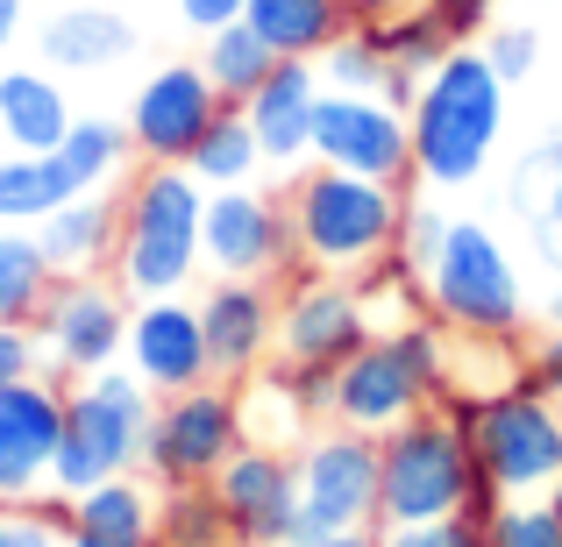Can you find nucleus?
<instances>
[{
  "label": "nucleus",
  "mask_w": 562,
  "mask_h": 547,
  "mask_svg": "<svg viewBox=\"0 0 562 547\" xmlns=\"http://www.w3.org/2000/svg\"><path fill=\"white\" fill-rule=\"evenodd\" d=\"M477 512L492 520L498 491L484 483L470 426L449 406H427L413 420L378 434V526H420V520H456Z\"/></svg>",
  "instance_id": "obj_1"
},
{
  "label": "nucleus",
  "mask_w": 562,
  "mask_h": 547,
  "mask_svg": "<svg viewBox=\"0 0 562 547\" xmlns=\"http://www.w3.org/2000/svg\"><path fill=\"white\" fill-rule=\"evenodd\" d=\"M506 93L513 86L484 65L477 43H456L413 100V179L435 192H463L484 179L498 136H506Z\"/></svg>",
  "instance_id": "obj_2"
},
{
  "label": "nucleus",
  "mask_w": 562,
  "mask_h": 547,
  "mask_svg": "<svg viewBox=\"0 0 562 547\" xmlns=\"http://www.w3.org/2000/svg\"><path fill=\"white\" fill-rule=\"evenodd\" d=\"M285 214H292V242H300L306 271L363 277V271H378L384 257H398L406 192L384 185V179L335 171V164H306V171H292Z\"/></svg>",
  "instance_id": "obj_3"
},
{
  "label": "nucleus",
  "mask_w": 562,
  "mask_h": 547,
  "mask_svg": "<svg viewBox=\"0 0 562 547\" xmlns=\"http://www.w3.org/2000/svg\"><path fill=\"white\" fill-rule=\"evenodd\" d=\"M206 185L186 164H143L122 185V235H114V285L128 299H171L200 271Z\"/></svg>",
  "instance_id": "obj_4"
},
{
  "label": "nucleus",
  "mask_w": 562,
  "mask_h": 547,
  "mask_svg": "<svg viewBox=\"0 0 562 547\" xmlns=\"http://www.w3.org/2000/svg\"><path fill=\"white\" fill-rule=\"evenodd\" d=\"M157 420V391L136 377V369H93V377H71L65 391V441L50 455V491L79 498L93 483L122 477V469L143 463V441H150Z\"/></svg>",
  "instance_id": "obj_5"
},
{
  "label": "nucleus",
  "mask_w": 562,
  "mask_h": 547,
  "mask_svg": "<svg viewBox=\"0 0 562 547\" xmlns=\"http://www.w3.org/2000/svg\"><path fill=\"white\" fill-rule=\"evenodd\" d=\"M420 292H427V306H435V320L456 328L463 342H513L520 320H527L520 263H513V249L470 214H449L441 249L420 271Z\"/></svg>",
  "instance_id": "obj_6"
},
{
  "label": "nucleus",
  "mask_w": 562,
  "mask_h": 547,
  "mask_svg": "<svg viewBox=\"0 0 562 547\" xmlns=\"http://www.w3.org/2000/svg\"><path fill=\"white\" fill-rule=\"evenodd\" d=\"M449 391V342L427 320H406L392 334H371L342 369H335L328 391V420L363 426V434H384V426L427 412Z\"/></svg>",
  "instance_id": "obj_7"
},
{
  "label": "nucleus",
  "mask_w": 562,
  "mask_h": 547,
  "mask_svg": "<svg viewBox=\"0 0 562 547\" xmlns=\"http://www.w3.org/2000/svg\"><path fill=\"white\" fill-rule=\"evenodd\" d=\"M441 406L470 426L477 469L498 498H549L562 483V412L535 377L498 384L484 398H441Z\"/></svg>",
  "instance_id": "obj_8"
},
{
  "label": "nucleus",
  "mask_w": 562,
  "mask_h": 547,
  "mask_svg": "<svg viewBox=\"0 0 562 547\" xmlns=\"http://www.w3.org/2000/svg\"><path fill=\"white\" fill-rule=\"evenodd\" d=\"M292 463H300V512L278 547H321L349 526H378V434L335 420Z\"/></svg>",
  "instance_id": "obj_9"
},
{
  "label": "nucleus",
  "mask_w": 562,
  "mask_h": 547,
  "mask_svg": "<svg viewBox=\"0 0 562 547\" xmlns=\"http://www.w3.org/2000/svg\"><path fill=\"white\" fill-rule=\"evenodd\" d=\"M249 441L243 398L228 384H192V391H171L150 420V441H143V469H150L165 491H186V483H214V469L228 463Z\"/></svg>",
  "instance_id": "obj_10"
},
{
  "label": "nucleus",
  "mask_w": 562,
  "mask_h": 547,
  "mask_svg": "<svg viewBox=\"0 0 562 547\" xmlns=\"http://www.w3.org/2000/svg\"><path fill=\"white\" fill-rule=\"evenodd\" d=\"M128 292L100 285V277H57L50 299L36 314V342L50 377H93L128 349Z\"/></svg>",
  "instance_id": "obj_11"
},
{
  "label": "nucleus",
  "mask_w": 562,
  "mask_h": 547,
  "mask_svg": "<svg viewBox=\"0 0 562 547\" xmlns=\"http://www.w3.org/2000/svg\"><path fill=\"white\" fill-rule=\"evenodd\" d=\"M371 342V292L357 277H300L278 299V356L306 369H342L357 349Z\"/></svg>",
  "instance_id": "obj_12"
},
{
  "label": "nucleus",
  "mask_w": 562,
  "mask_h": 547,
  "mask_svg": "<svg viewBox=\"0 0 562 547\" xmlns=\"http://www.w3.org/2000/svg\"><path fill=\"white\" fill-rule=\"evenodd\" d=\"M200 257L214 277H271L300 257L292 242V214L285 200L257 185H221L206 192V214H200Z\"/></svg>",
  "instance_id": "obj_13"
},
{
  "label": "nucleus",
  "mask_w": 562,
  "mask_h": 547,
  "mask_svg": "<svg viewBox=\"0 0 562 547\" xmlns=\"http://www.w3.org/2000/svg\"><path fill=\"white\" fill-rule=\"evenodd\" d=\"M314 164L406 185L413 179V122L392 107V100H378V93H321Z\"/></svg>",
  "instance_id": "obj_14"
},
{
  "label": "nucleus",
  "mask_w": 562,
  "mask_h": 547,
  "mask_svg": "<svg viewBox=\"0 0 562 547\" xmlns=\"http://www.w3.org/2000/svg\"><path fill=\"white\" fill-rule=\"evenodd\" d=\"M228 107V100L214 93V79L200 71V57H179V65H157L150 79L136 86V100H128V143H136L143 164H186L192 143L214 128V114Z\"/></svg>",
  "instance_id": "obj_15"
},
{
  "label": "nucleus",
  "mask_w": 562,
  "mask_h": 547,
  "mask_svg": "<svg viewBox=\"0 0 562 547\" xmlns=\"http://www.w3.org/2000/svg\"><path fill=\"white\" fill-rule=\"evenodd\" d=\"M65 391L71 377H22L0 384V505H29L50 483V455L65 441Z\"/></svg>",
  "instance_id": "obj_16"
},
{
  "label": "nucleus",
  "mask_w": 562,
  "mask_h": 547,
  "mask_svg": "<svg viewBox=\"0 0 562 547\" xmlns=\"http://www.w3.org/2000/svg\"><path fill=\"white\" fill-rule=\"evenodd\" d=\"M214 498L228 512V534L243 547H278L300 512V463L285 448H263V441H243L228 463L214 469Z\"/></svg>",
  "instance_id": "obj_17"
},
{
  "label": "nucleus",
  "mask_w": 562,
  "mask_h": 547,
  "mask_svg": "<svg viewBox=\"0 0 562 547\" xmlns=\"http://www.w3.org/2000/svg\"><path fill=\"white\" fill-rule=\"evenodd\" d=\"M122 356H128V369H136L157 398L192 391V384H214V356H206L200 306H186V292H171V299H136Z\"/></svg>",
  "instance_id": "obj_18"
},
{
  "label": "nucleus",
  "mask_w": 562,
  "mask_h": 547,
  "mask_svg": "<svg viewBox=\"0 0 562 547\" xmlns=\"http://www.w3.org/2000/svg\"><path fill=\"white\" fill-rule=\"evenodd\" d=\"M321 65L314 57H278V71L243 100L249 128L263 143V164L271 171H306L314 164V114H321Z\"/></svg>",
  "instance_id": "obj_19"
},
{
  "label": "nucleus",
  "mask_w": 562,
  "mask_h": 547,
  "mask_svg": "<svg viewBox=\"0 0 562 547\" xmlns=\"http://www.w3.org/2000/svg\"><path fill=\"white\" fill-rule=\"evenodd\" d=\"M192 306H200L214 377H249L278 349V299L263 292V277H214Z\"/></svg>",
  "instance_id": "obj_20"
},
{
  "label": "nucleus",
  "mask_w": 562,
  "mask_h": 547,
  "mask_svg": "<svg viewBox=\"0 0 562 547\" xmlns=\"http://www.w3.org/2000/svg\"><path fill=\"white\" fill-rule=\"evenodd\" d=\"M114 235H122V192H79L36 220V242L57 277H93L114 257Z\"/></svg>",
  "instance_id": "obj_21"
},
{
  "label": "nucleus",
  "mask_w": 562,
  "mask_h": 547,
  "mask_svg": "<svg viewBox=\"0 0 562 547\" xmlns=\"http://www.w3.org/2000/svg\"><path fill=\"white\" fill-rule=\"evenodd\" d=\"M71 122H79V114H71L65 86H57L50 71H36V65L0 71V136H8V150L43 157V150H57V143H65Z\"/></svg>",
  "instance_id": "obj_22"
},
{
  "label": "nucleus",
  "mask_w": 562,
  "mask_h": 547,
  "mask_svg": "<svg viewBox=\"0 0 562 547\" xmlns=\"http://www.w3.org/2000/svg\"><path fill=\"white\" fill-rule=\"evenodd\" d=\"M36 50H43L50 71H108L136 50V29L114 8H57L50 22H43Z\"/></svg>",
  "instance_id": "obj_23"
},
{
  "label": "nucleus",
  "mask_w": 562,
  "mask_h": 547,
  "mask_svg": "<svg viewBox=\"0 0 562 547\" xmlns=\"http://www.w3.org/2000/svg\"><path fill=\"white\" fill-rule=\"evenodd\" d=\"M243 22L257 29L278 57H321L349 29V8L342 0H249Z\"/></svg>",
  "instance_id": "obj_24"
},
{
  "label": "nucleus",
  "mask_w": 562,
  "mask_h": 547,
  "mask_svg": "<svg viewBox=\"0 0 562 547\" xmlns=\"http://www.w3.org/2000/svg\"><path fill=\"white\" fill-rule=\"evenodd\" d=\"M200 71L214 79V93L228 100V107H243V100L278 71V50L249 22H221V29H206V43H200Z\"/></svg>",
  "instance_id": "obj_25"
},
{
  "label": "nucleus",
  "mask_w": 562,
  "mask_h": 547,
  "mask_svg": "<svg viewBox=\"0 0 562 547\" xmlns=\"http://www.w3.org/2000/svg\"><path fill=\"white\" fill-rule=\"evenodd\" d=\"M136 150V143H128V122H100V114H86V122H71L65 128V143H57V150H43L57 164V179L71 185V200H79V192H100L114 179V171H122V157Z\"/></svg>",
  "instance_id": "obj_26"
},
{
  "label": "nucleus",
  "mask_w": 562,
  "mask_h": 547,
  "mask_svg": "<svg viewBox=\"0 0 562 547\" xmlns=\"http://www.w3.org/2000/svg\"><path fill=\"white\" fill-rule=\"evenodd\" d=\"M186 171H192V179H200L206 192H221V185H249V179H257V171H263V143H257V128H249V114H243V107H221V114H214V128L192 143Z\"/></svg>",
  "instance_id": "obj_27"
},
{
  "label": "nucleus",
  "mask_w": 562,
  "mask_h": 547,
  "mask_svg": "<svg viewBox=\"0 0 562 547\" xmlns=\"http://www.w3.org/2000/svg\"><path fill=\"white\" fill-rule=\"evenodd\" d=\"M50 285H57V271H50V257H43L36 228H0V320L36 328Z\"/></svg>",
  "instance_id": "obj_28"
},
{
  "label": "nucleus",
  "mask_w": 562,
  "mask_h": 547,
  "mask_svg": "<svg viewBox=\"0 0 562 547\" xmlns=\"http://www.w3.org/2000/svg\"><path fill=\"white\" fill-rule=\"evenodd\" d=\"M71 526L114 534V540H157V498L122 469V477H108V483H93V491L71 498Z\"/></svg>",
  "instance_id": "obj_29"
},
{
  "label": "nucleus",
  "mask_w": 562,
  "mask_h": 547,
  "mask_svg": "<svg viewBox=\"0 0 562 547\" xmlns=\"http://www.w3.org/2000/svg\"><path fill=\"white\" fill-rule=\"evenodd\" d=\"M65 200H71V185L57 179L50 157H29V150L0 157V228H36Z\"/></svg>",
  "instance_id": "obj_30"
},
{
  "label": "nucleus",
  "mask_w": 562,
  "mask_h": 547,
  "mask_svg": "<svg viewBox=\"0 0 562 547\" xmlns=\"http://www.w3.org/2000/svg\"><path fill=\"white\" fill-rule=\"evenodd\" d=\"M314 65H321V86H328V93H378L384 86V50H378L371 22H349Z\"/></svg>",
  "instance_id": "obj_31"
},
{
  "label": "nucleus",
  "mask_w": 562,
  "mask_h": 547,
  "mask_svg": "<svg viewBox=\"0 0 562 547\" xmlns=\"http://www.w3.org/2000/svg\"><path fill=\"white\" fill-rule=\"evenodd\" d=\"M371 29H378L384 65H406V71H420V79L456 50V36H449V29H441L427 8H406V14H392V22H371Z\"/></svg>",
  "instance_id": "obj_32"
},
{
  "label": "nucleus",
  "mask_w": 562,
  "mask_h": 547,
  "mask_svg": "<svg viewBox=\"0 0 562 547\" xmlns=\"http://www.w3.org/2000/svg\"><path fill=\"white\" fill-rule=\"evenodd\" d=\"M484 547H562V505L555 498H498L484 520Z\"/></svg>",
  "instance_id": "obj_33"
},
{
  "label": "nucleus",
  "mask_w": 562,
  "mask_h": 547,
  "mask_svg": "<svg viewBox=\"0 0 562 547\" xmlns=\"http://www.w3.org/2000/svg\"><path fill=\"white\" fill-rule=\"evenodd\" d=\"M165 534H171V547H221V540H235L228 534V512H221V498H214V483H186V491H171Z\"/></svg>",
  "instance_id": "obj_34"
},
{
  "label": "nucleus",
  "mask_w": 562,
  "mask_h": 547,
  "mask_svg": "<svg viewBox=\"0 0 562 547\" xmlns=\"http://www.w3.org/2000/svg\"><path fill=\"white\" fill-rule=\"evenodd\" d=\"M477 50L506 86H520V79H535V65H541V29L535 22H498V29H484Z\"/></svg>",
  "instance_id": "obj_35"
},
{
  "label": "nucleus",
  "mask_w": 562,
  "mask_h": 547,
  "mask_svg": "<svg viewBox=\"0 0 562 547\" xmlns=\"http://www.w3.org/2000/svg\"><path fill=\"white\" fill-rule=\"evenodd\" d=\"M378 547H484V520L456 512V520H420V526H378Z\"/></svg>",
  "instance_id": "obj_36"
},
{
  "label": "nucleus",
  "mask_w": 562,
  "mask_h": 547,
  "mask_svg": "<svg viewBox=\"0 0 562 547\" xmlns=\"http://www.w3.org/2000/svg\"><path fill=\"white\" fill-rule=\"evenodd\" d=\"M441 228H449V214H441V206H406V228H398V263H406V271H427V257L441 249Z\"/></svg>",
  "instance_id": "obj_37"
},
{
  "label": "nucleus",
  "mask_w": 562,
  "mask_h": 547,
  "mask_svg": "<svg viewBox=\"0 0 562 547\" xmlns=\"http://www.w3.org/2000/svg\"><path fill=\"white\" fill-rule=\"evenodd\" d=\"M71 526V505H43V512H8V540L0 547H65L57 534Z\"/></svg>",
  "instance_id": "obj_38"
},
{
  "label": "nucleus",
  "mask_w": 562,
  "mask_h": 547,
  "mask_svg": "<svg viewBox=\"0 0 562 547\" xmlns=\"http://www.w3.org/2000/svg\"><path fill=\"white\" fill-rule=\"evenodd\" d=\"M43 369V342L36 328H14V320H0V384H22Z\"/></svg>",
  "instance_id": "obj_39"
},
{
  "label": "nucleus",
  "mask_w": 562,
  "mask_h": 547,
  "mask_svg": "<svg viewBox=\"0 0 562 547\" xmlns=\"http://www.w3.org/2000/svg\"><path fill=\"white\" fill-rule=\"evenodd\" d=\"M420 8L435 14L456 43H470V36H484V29H492V8H498V0H420Z\"/></svg>",
  "instance_id": "obj_40"
},
{
  "label": "nucleus",
  "mask_w": 562,
  "mask_h": 547,
  "mask_svg": "<svg viewBox=\"0 0 562 547\" xmlns=\"http://www.w3.org/2000/svg\"><path fill=\"white\" fill-rule=\"evenodd\" d=\"M243 8L249 0H179V22L206 36V29H221V22H243Z\"/></svg>",
  "instance_id": "obj_41"
},
{
  "label": "nucleus",
  "mask_w": 562,
  "mask_h": 547,
  "mask_svg": "<svg viewBox=\"0 0 562 547\" xmlns=\"http://www.w3.org/2000/svg\"><path fill=\"white\" fill-rule=\"evenodd\" d=\"M527 377H535L541 384V391H549V406L562 412V328L549 334V342H541L535 349V369H527Z\"/></svg>",
  "instance_id": "obj_42"
},
{
  "label": "nucleus",
  "mask_w": 562,
  "mask_h": 547,
  "mask_svg": "<svg viewBox=\"0 0 562 547\" xmlns=\"http://www.w3.org/2000/svg\"><path fill=\"white\" fill-rule=\"evenodd\" d=\"M349 22H392V14H406L413 0H342Z\"/></svg>",
  "instance_id": "obj_43"
},
{
  "label": "nucleus",
  "mask_w": 562,
  "mask_h": 547,
  "mask_svg": "<svg viewBox=\"0 0 562 547\" xmlns=\"http://www.w3.org/2000/svg\"><path fill=\"white\" fill-rule=\"evenodd\" d=\"M541 171H555V179H562V136H549L535 157H527V179H541Z\"/></svg>",
  "instance_id": "obj_44"
},
{
  "label": "nucleus",
  "mask_w": 562,
  "mask_h": 547,
  "mask_svg": "<svg viewBox=\"0 0 562 547\" xmlns=\"http://www.w3.org/2000/svg\"><path fill=\"white\" fill-rule=\"evenodd\" d=\"M65 547H150V540H114V534H86V526H65Z\"/></svg>",
  "instance_id": "obj_45"
},
{
  "label": "nucleus",
  "mask_w": 562,
  "mask_h": 547,
  "mask_svg": "<svg viewBox=\"0 0 562 547\" xmlns=\"http://www.w3.org/2000/svg\"><path fill=\"white\" fill-rule=\"evenodd\" d=\"M22 14H29V0H0V50L22 36Z\"/></svg>",
  "instance_id": "obj_46"
},
{
  "label": "nucleus",
  "mask_w": 562,
  "mask_h": 547,
  "mask_svg": "<svg viewBox=\"0 0 562 547\" xmlns=\"http://www.w3.org/2000/svg\"><path fill=\"white\" fill-rule=\"evenodd\" d=\"M549 235H562V179L549 185V206H541V242H549Z\"/></svg>",
  "instance_id": "obj_47"
},
{
  "label": "nucleus",
  "mask_w": 562,
  "mask_h": 547,
  "mask_svg": "<svg viewBox=\"0 0 562 547\" xmlns=\"http://www.w3.org/2000/svg\"><path fill=\"white\" fill-rule=\"evenodd\" d=\"M321 547H378V526H349V534H328Z\"/></svg>",
  "instance_id": "obj_48"
},
{
  "label": "nucleus",
  "mask_w": 562,
  "mask_h": 547,
  "mask_svg": "<svg viewBox=\"0 0 562 547\" xmlns=\"http://www.w3.org/2000/svg\"><path fill=\"white\" fill-rule=\"evenodd\" d=\"M549 328H562V292H555V299H549Z\"/></svg>",
  "instance_id": "obj_49"
},
{
  "label": "nucleus",
  "mask_w": 562,
  "mask_h": 547,
  "mask_svg": "<svg viewBox=\"0 0 562 547\" xmlns=\"http://www.w3.org/2000/svg\"><path fill=\"white\" fill-rule=\"evenodd\" d=\"M0 540H8V505H0Z\"/></svg>",
  "instance_id": "obj_50"
},
{
  "label": "nucleus",
  "mask_w": 562,
  "mask_h": 547,
  "mask_svg": "<svg viewBox=\"0 0 562 547\" xmlns=\"http://www.w3.org/2000/svg\"><path fill=\"white\" fill-rule=\"evenodd\" d=\"M549 498H555V505H562V483H555V491H549Z\"/></svg>",
  "instance_id": "obj_51"
}]
</instances>
